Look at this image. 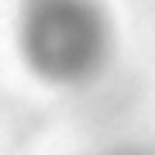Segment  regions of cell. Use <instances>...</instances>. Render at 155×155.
I'll list each match as a JSON object with an SVG mask.
<instances>
[{
    "instance_id": "6da1fadb",
    "label": "cell",
    "mask_w": 155,
    "mask_h": 155,
    "mask_svg": "<svg viewBox=\"0 0 155 155\" xmlns=\"http://www.w3.org/2000/svg\"><path fill=\"white\" fill-rule=\"evenodd\" d=\"M28 62L55 83L83 79L100 62L104 28L93 0H21Z\"/></svg>"
}]
</instances>
